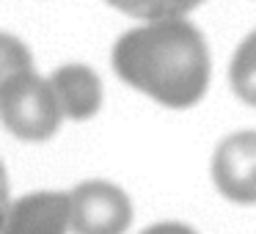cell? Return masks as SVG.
Instances as JSON below:
<instances>
[{"instance_id": "1", "label": "cell", "mask_w": 256, "mask_h": 234, "mask_svg": "<svg viewBox=\"0 0 256 234\" xmlns=\"http://www.w3.org/2000/svg\"><path fill=\"white\" fill-rule=\"evenodd\" d=\"M113 69L157 105L184 110L210 91L212 56L188 17H166L127 30L113 47Z\"/></svg>"}, {"instance_id": "2", "label": "cell", "mask_w": 256, "mask_h": 234, "mask_svg": "<svg viewBox=\"0 0 256 234\" xmlns=\"http://www.w3.org/2000/svg\"><path fill=\"white\" fill-rule=\"evenodd\" d=\"M0 118L22 140H47L56 135L64 113L50 80L22 72L0 88Z\"/></svg>"}, {"instance_id": "3", "label": "cell", "mask_w": 256, "mask_h": 234, "mask_svg": "<svg viewBox=\"0 0 256 234\" xmlns=\"http://www.w3.org/2000/svg\"><path fill=\"white\" fill-rule=\"evenodd\" d=\"M74 234H124L132 223V201L105 179L80 182L69 193Z\"/></svg>"}, {"instance_id": "4", "label": "cell", "mask_w": 256, "mask_h": 234, "mask_svg": "<svg viewBox=\"0 0 256 234\" xmlns=\"http://www.w3.org/2000/svg\"><path fill=\"white\" fill-rule=\"evenodd\" d=\"M212 184L232 204H256V130L232 132L215 146Z\"/></svg>"}, {"instance_id": "5", "label": "cell", "mask_w": 256, "mask_h": 234, "mask_svg": "<svg viewBox=\"0 0 256 234\" xmlns=\"http://www.w3.org/2000/svg\"><path fill=\"white\" fill-rule=\"evenodd\" d=\"M72 204L69 193H30L14 201L6 212L0 234H69Z\"/></svg>"}, {"instance_id": "6", "label": "cell", "mask_w": 256, "mask_h": 234, "mask_svg": "<svg viewBox=\"0 0 256 234\" xmlns=\"http://www.w3.org/2000/svg\"><path fill=\"white\" fill-rule=\"evenodd\" d=\"M50 86L58 96L64 118L86 122L94 118L102 108V80L86 64H66L56 69L50 78Z\"/></svg>"}, {"instance_id": "7", "label": "cell", "mask_w": 256, "mask_h": 234, "mask_svg": "<svg viewBox=\"0 0 256 234\" xmlns=\"http://www.w3.org/2000/svg\"><path fill=\"white\" fill-rule=\"evenodd\" d=\"M228 80H232V91L240 96V102L256 108V28L234 50Z\"/></svg>"}, {"instance_id": "8", "label": "cell", "mask_w": 256, "mask_h": 234, "mask_svg": "<svg viewBox=\"0 0 256 234\" xmlns=\"http://www.w3.org/2000/svg\"><path fill=\"white\" fill-rule=\"evenodd\" d=\"M113 8L124 12L127 17H135L140 22L166 17H188L193 8H198L206 0H108Z\"/></svg>"}, {"instance_id": "9", "label": "cell", "mask_w": 256, "mask_h": 234, "mask_svg": "<svg viewBox=\"0 0 256 234\" xmlns=\"http://www.w3.org/2000/svg\"><path fill=\"white\" fill-rule=\"evenodd\" d=\"M30 66H34V61H30L28 47L20 39H14V36L0 34V88L8 80H14L17 74L30 72Z\"/></svg>"}, {"instance_id": "10", "label": "cell", "mask_w": 256, "mask_h": 234, "mask_svg": "<svg viewBox=\"0 0 256 234\" xmlns=\"http://www.w3.org/2000/svg\"><path fill=\"white\" fill-rule=\"evenodd\" d=\"M140 234H198L193 226L188 223H179V220H162V223H154V226L144 228Z\"/></svg>"}, {"instance_id": "11", "label": "cell", "mask_w": 256, "mask_h": 234, "mask_svg": "<svg viewBox=\"0 0 256 234\" xmlns=\"http://www.w3.org/2000/svg\"><path fill=\"white\" fill-rule=\"evenodd\" d=\"M8 179H6V171H3V162H0V226L6 220V212H8Z\"/></svg>"}]
</instances>
